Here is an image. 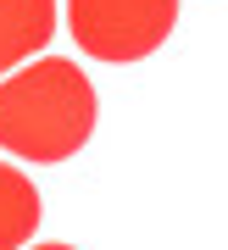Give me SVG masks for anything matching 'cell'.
<instances>
[{
  "instance_id": "4",
  "label": "cell",
  "mask_w": 228,
  "mask_h": 250,
  "mask_svg": "<svg viewBox=\"0 0 228 250\" xmlns=\"http://www.w3.org/2000/svg\"><path fill=\"white\" fill-rule=\"evenodd\" d=\"M39 228V189L23 167L0 161V250H23Z\"/></svg>"
},
{
  "instance_id": "2",
  "label": "cell",
  "mask_w": 228,
  "mask_h": 250,
  "mask_svg": "<svg viewBox=\"0 0 228 250\" xmlns=\"http://www.w3.org/2000/svg\"><path fill=\"white\" fill-rule=\"evenodd\" d=\"M178 22V0H67L72 45L95 62L128 67L167 45Z\"/></svg>"
},
{
  "instance_id": "1",
  "label": "cell",
  "mask_w": 228,
  "mask_h": 250,
  "mask_svg": "<svg viewBox=\"0 0 228 250\" xmlns=\"http://www.w3.org/2000/svg\"><path fill=\"white\" fill-rule=\"evenodd\" d=\"M95 134V83L78 62L45 56L23 72L0 78V150L17 161H56L78 156Z\"/></svg>"
},
{
  "instance_id": "5",
  "label": "cell",
  "mask_w": 228,
  "mask_h": 250,
  "mask_svg": "<svg viewBox=\"0 0 228 250\" xmlns=\"http://www.w3.org/2000/svg\"><path fill=\"white\" fill-rule=\"evenodd\" d=\"M34 250H72V245H34Z\"/></svg>"
},
{
  "instance_id": "3",
  "label": "cell",
  "mask_w": 228,
  "mask_h": 250,
  "mask_svg": "<svg viewBox=\"0 0 228 250\" xmlns=\"http://www.w3.org/2000/svg\"><path fill=\"white\" fill-rule=\"evenodd\" d=\"M56 34V0H0V78L39 56Z\"/></svg>"
}]
</instances>
